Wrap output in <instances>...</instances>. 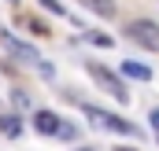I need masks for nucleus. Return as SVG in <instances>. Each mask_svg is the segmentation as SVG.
Wrapping results in <instances>:
<instances>
[{
  "label": "nucleus",
  "mask_w": 159,
  "mask_h": 151,
  "mask_svg": "<svg viewBox=\"0 0 159 151\" xmlns=\"http://www.w3.org/2000/svg\"><path fill=\"white\" fill-rule=\"evenodd\" d=\"M0 129H4V136H19V133H22L19 114H4V118H0Z\"/></svg>",
  "instance_id": "obj_8"
},
{
  "label": "nucleus",
  "mask_w": 159,
  "mask_h": 151,
  "mask_svg": "<svg viewBox=\"0 0 159 151\" xmlns=\"http://www.w3.org/2000/svg\"><path fill=\"white\" fill-rule=\"evenodd\" d=\"M41 4H44L48 11H56V15H63V4H59V0H41Z\"/></svg>",
  "instance_id": "obj_12"
},
{
  "label": "nucleus",
  "mask_w": 159,
  "mask_h": 151,
  "mask_svg": "<svg viewBox=\"0 0 159 151\" xmlns=\"http://www.w3.org/2000/svg\"><path fill=\"white\" fill-rule=\"evenodd\" d=\"M89 41H93V44H104V48L111 44V37H107V33H89Z\"/></svg>",
  "instance_id": "obj_11"
},
{
  "label": "nucleus",
  "mask_w": 159,
  "mask_h": 151,
  "mask_svg": "<svg viewBox=\"0 0 159 151\" xmlns=\"http://www.w3.org/2000/svg\"><path fill=\"white\" fill-rule=\"evenodd\" d=\"M115 151H137V148H115Z\"/></svg>",
  "instance_id": "obj_14"
},
{
  "label": "nucleus",
  "mask_w": 159,
  "mask_h": 151,
  "mask_svg": "<svg viewBox=\"0 0 159 151\" xmlns=\"http://www.w3.org/2000/svg\"><path fill=\"white\" fill-rule=\"evenodd\" d=\"M0 44L15 55V59H22V63H37L41 55H37V48H30V44H22V41H15L11 33H0Z\"/></svg>",
  "instance_id": "obj_3"
},
{
  "label": "nucleus",
  "mask_w": 159,
  "mask_h": 151,
  "mask_svg": "<svg viewBox=\"0 0 159 151\" xmlns=\"http://www.w3.org/2000/svg\"><path fill=\"white\" fill-rule=\"evenodd\" d=\"M78 151H89V148H78Z\"/></svg>",
  "instance_id": "obj_15"
},
{
  "label": "nucleus",
  "mask_w": 159,
  "mask_h": 151,
  "mask_svg": "<svg viewBox=\"0 0 159 151\" xmlns=\"http://www.w3.org/2000/svg\"><path fill=\"white\" fill-rule=\"evenodd\" d=\"M11 100H15V107H30V96H26V92H19V88L11 92Z\"/></svg>",
  "instance_id": "obj_10"
},
{
  "label": "nucleus",
  "mask_w": 159,
  "mask_h": 151,
  "mask_svg": "<svg viewBox=\"0 0 159 151\" xmlns=\"http://www.w3.org/2000/svg\"><path fill=\"white\" fill-rule=\"evenodd\" d=\"M22 26H30V33H37V37H48V33H52L41 19H34V15H22Z\"/></svg>",
  "instance_id": "obj_9"
},
{
  "label": "nucleus",
  "mask_w": 159,
  "mask_h": 151,
  "mask_svg": "<svg viewBox=\"0 0 159 151\" xmlns=\"http://www.w3.org/2000/svg\"><path fill=\"white\" fill-rule=\"evenodd\" d=\"M126 30H129V37L137 41L141 48H148V52H159V26L152 22V19H133Z\"/></svg>",
  "instance_id": "obj_2"
},
{
  "label": "nucleus",
  "mask_w": 159,
  "mask_h": 151,
  "mask_svg": "<svg viewBox=\"0 0 159 151\" xmlns=\"http://www.w3.org/2000/svg\"><path fill=\"white\" fill-rule=\"evenodd\" d=\"M122 74H126V77H137V81H152V67H144V63H133V59H126V63H122Z\"/></svg>",
  "instance_id": "obj_6"
},
{
  "label": "nucleus",
  "mask_w": 159,
  "mask_h": 151,
  "mask_svg": "<svg viewBox=\"0 0 159 151\" xmlns=\"http://www.w3.org/2000/svg\"><path fill=\"white\" fill-rule=\"evenodd\" d=\"M85 111H89V118H96V125H104V129L133 133V125H129V122H122V118H115V114H107V111H96V107H85Z\"/></svg>",
  "instance_id": "obj_4"
},
{
  "label": "nucleus",
  "mask_w": 159,
  "mask_h": 151,
  "mask_svg": "<svg viewBox=\"0 0 159 151\" xmlns=\"http://www.w3.org/2000/svg\"><path fill=\"white\" fill-rule=\"evenodd\" d=\"M89 11H96L100 19H115V0H85Z\"/></svg>",
  "instance_id": "obj_7"
},
{
  "label": "nucleus",
  "mask_w": 159,
  "mask_h": 151,
  "mask_svg": "<svg viewBox=\"0 0 159 151\" xmlns=\"http://www.w3.org/2000/svg\"><path fill=\"white\" fill-rule=\"evenodd\" d=\"M34 129H37L41 136H56V133L63 129V122H59L52 111H37V114H34Z\"/></svg>",
  "instance_id": "obj_5"
},
{
  "label": "nucleus",
  "mask_w": 159,
  "mask_h": 151,
  "mask_svg": "<svg viewBox=\"0 0 159 151\" xmlns=\"http://www.w3.org/2000/svg\"><path fill=\"white\" fill-rule=\"evenodd\" d=\"M89 77H93V81H96V85H100L104 92H111V96H115L119 103H126V100H129V92H126L122 77H115L111 70H107V67H100V63H89Z\"/></svg>",
  "instance_id": "obj_1"
},
{
  "label": "nucleus",
  "mask_w": 159,
  "mask_h": 151,
  "mask_svg": "<svg viewBox=\"0 0 159 151\" xmlns=\"http://www.w3.org/2000/svg\"><path fill=\"white\" fill-rule=\"evenodd\" d=\"M152 125H156V129H159V111H152Z\"/></svg>",
  "instance_id": "obj_13"
}]
</instances>
